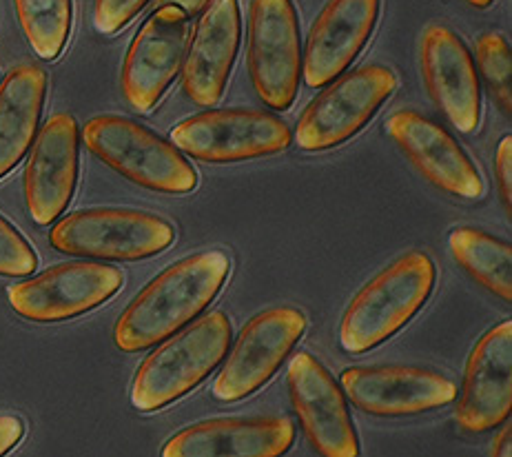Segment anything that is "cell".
Segmentation results:
<instances>
[{"label":"cell","instance_id":"13","mask_svg":"<svg viewBox=\"0 0 512 457\" xmlns=\"http://www.w3.org/2000/svg\"><path fill=\"white\" fill-rule=\"evenodd\" d=\"M340 382L353 406L377 418L419 415L457 400V384L446 375L404 364L351 367L342 371Z\"/></svg>","mask_w":512,"mask_h":457},{"label":"cell","instance_id":"4","mask_svg":"<svg viewBox=\"0 0 512 457\" xmlns=\"http://www.w3.org/2000/svg\"><path fill=\"white\" fill-rule=\"evenodd\" d=\"M85 147L109 169L156 194L182 196L198 187L196 169L176 145L125 116H96L83 127Z\"/></svg>","mask_w":512,"mask_h":457},{"label":"cell","instance_id":"12","mask_svg":"<svg viewBox=\"0 0 512 457\" xmlns=\"http://www.w3.org/2000/svg\"><path fill=\"white\" fill-rule=\"evenodd\" d=\"M291 404L298 420L313 444L324 457H357L360 438L340 384L311 353H298L286 371Z\"/></svg>","mask_w":512,"mask_h":457},{"label":"cell","instance_id":"31","mask_svg":"<svg viewBox=\"0 0 512 457\" xmlns=\"http://www.w3.org/2000/svg\"><path fill=\"white\" fill-rule=\"evenodd\" d=\"M466 5H470L473 9H488L490 5L495 3V0H464Z\"/></svg>","mask_w":512,"mask_h":457},{"label":"cell","instance_id":"21","mask_svg":"<svg viewBox=\"0 0 512 457\" xmlns=\"http://www.w3.org/2000/svg\"><path fill=\"white\" fill-rule=\"evenodd\" d=\"M45 98L47 74L34 63L14 67L0 83V178L34 145Z\"/></svg>","mask_w":512,"mask_h":457},{"label":"cell","instance_id":"24","mask_svg":"<svg viewBox=\"0 0 512 457\" xmlns=\"http://www.w3.org/2000/svg\"><path fill=\"white\" fill-rule=\"evenodd\" d=\"M477 65L484 76L488 91L493 94L499 111L510 116L512 111V85H510V45L506 36L497 32H486L477 38L475 45Z\"/></svg>","mask_w":512,"mask_h":457},{"label":"cell","instance_id":"3","mask_svg":"<svg viewBox=\"0 0 512 457\" xmlns=\"http://www.w3.org/2000/svg\"><path fill=\"white\" fill-rule=\"evenodd\" d=\"M229 347L231 320L222 311H211L162 340L133 375V409L153 413L191 393L220 367Z\"/></svg>","mask_w":512,"mask_h":457},{"label":"cell","instance_id":"22","mask_svg":"<svg viewBox=\"0 0 512 457\" xmlns=\"http://www.w3.org/2000/svg\"><path fill=\"white\" fill-rule=\"evenodd\" d=\"M448 247L470 278L504 302L512 300V249L508 242L475 227L450 231Z\"/></svg>","mask_w":512,"mask_h":457},{"label":"cell","instance_id":"11","mask_svg":"<svg viewBox=\"0 0 512 457\" xmlns=\"http://www.w3.org/2000/svg\"><path fill=\"white\" fill-rule=\"evenodd\" d=\"M189 38V16L176 5L156 7L133 36L122 63L120 87L127 105L149 114L167 94L184 56Z\"/></svg>","mask_w":512,"mask_h":457},{"label":"cell","instance_id":"7","mask_svg":"<svg viewBox=\"0 0 512 457\" xmlns=\"http://www.w3.org/2000/svg\"><path fill=\"white\" fill-rule=\"evenodd\" d=\"M291 127L260 109H215L182 120L171 142L184 154L209 165H231L275 156L291 145Z\"/></svg>","mask_w":512,"mask_h":457},{"label":"cell","instance_id":"5","mask_svg":"<svg viewBox=\"0 0 512 457\" xmlns=\"http://www.w3.org/2000/svg\"><path fill=\"white\" fill-rule=\"evenodd\" d=\"M176 229L156 213L122 207H96L56 222L49 245L76 258L136 262L169 249Z\"/></svg>","mask_w":512,"mask_h":457},{"label":"cell","instance_id":"15","mask_svg":"<svg viewBox=\"0 0 512 457\" xmlns=\"http://www.w3.org/2000/svg\"><path fill=\"white\" fill-rule=\"evenodd\" d=\"M386 134L404 151L419 174L446 194L477 200L484 196V178L459 142L433 120L411 109H399L386 120Z\"/></svg>","mask_w":512,"mask_h":457},{"label":"cell","instance_id":"29","mask_svg":"<svg viewBox=\"0 0 512 457\" xmlns=\"http://www.w3.org/2000/svg\"><path fill=\"white\" fill-rule=\"evenodd\" d=\"M493 455L495 457H510L512 455V429L506 420V426L497 433L493 442Z\"/></svg>","mask_w":512,"mask_h":457},{"label":"cell","instance_id":"19","mask_svg":"<svg viewBox=\"0 0 512 457\" xmlns=\"http://www.w3.org/2000/svg\"><path fill=\"white\" fill-rule=\"evenodd\" d=\"M380 0H329L306 38L304 80L313 89L331 85L371 40Z\"/></svg>","mask_w":512,"mask_h":457},{"label":"cell","instance_id":"16","mask_svg":"<svg viewBox=\"0 0 512 457\" xmlns=\"http://www.w3.org/2000/svg\"><path fill=\"white\" fill-rule=\"evenodd\" d=\"M512 411V322L486 331L470 351L455 418L468 433L497 429Z\"/></svg>","mask_w":512,"mask_h":457},{"label":"cell","instance_id":"10","mask_svg":"<svg viewBox=\"0 0 512 457\" xmlns=\"http://www.w3.org/2000/svg\"><path fill=\"white\" fill-rule=\"evenodd\" d=\"M309 320L295 307H273L244 324L213 382V398L238 402L260 391L300 342Z\"/></svg>","mask_w":512,"mask_h":457},{"label":"cell","instance_id":"6","mask_svg":"<svg viewBox=\"0 0 512 457\" xmlns=\"http://www.w3.org/2000/svg\"><path fill=\"white\" fill-rule=\"evenodd\" d=\"M397 89V76L386 65H364L322 91L295 127L302 151H329L344 145L371 123Z\"/></svg>","mask_w":512,"mask_h":457},{"label":"cell","instance_id":"1","mask_svg":"<svg viewBox=\"0 0 512 457\" xmlns=\"http://www.w3.org/2000/svg\"><path fill=\"white\" fill-rule=\"evenodd\" d=\"M231 260L222 251H200L178 260L153 278L114 327L120 351L140 353L187 327L218 298Z\"/></svg>","mask_w":512,"mask_h":457},{"label":"cell","instance_id":"18","mask_svg":"<svg viewBox=\"0 0 512 457\" xmlns=\"http://www.w3.org/2000/svg\"><path fill=\"white\" fill-rule=\"evenodd\" d=\"M242 14L238 0H211L193 32L182 67V89L193 105L220 103L238 58Z\"/></svg>","mask_w":512,"mask_h":457},{"label":"cell","instance_id":"30","mask_svg":"<svg viewBox=\"0 0 512 457\" xmlns=\"http://www.w3.org/2000/svg\"><path fill=\"white\" fill-rule=\"evenodd\" d=\"M211 0H156V5H176L180 7L187 16H196L200 14L204 7H207Z\"/></svg>","mask_w":512,"mask_h":457},{"label":"cell","instance_id":"9","mask_svg":"<svg viewBox=\"0 0 512 457\" xmlns=\"http://www.w3.org/2000/svg\"><path fill=\"white\" fill-rule=\"evenodd\" d=\"M125 276L102 262L56 264L36 278L7 289L16 316L36 324H58L85 316L120 291Z\"/></svg>","mask_w":512,"mask_h":457},{"label":"cell","instance_id":"26","mask_svg":"<svg viewBox=\"0 0 512 457\" xmlns=\"http://www.w3.org/2000/svg\"><path fill=\"white\" fill-rule=\"evenodd\" d=\"M149 0H94V29L102 36H114L136 18Z\"/></svg>","mask_w":512,"mask_h":457},{"label":"cell","instance_id":"20","mask_svg":"<svg viewBox=\"0 0 512 457\" xmlns=\"http://www.w3.org/2000/svg\"><path fill=\"white\" fill-rule=\"evenodd\" d=\"M295 424L289 415L220 418L191 424L162 446L165 457H278L291 451Z\"/></svg>","mask_w":512,"mask_h":457},{"label":"cell","instance_id":"23","mask_svg":"<svg viewBox=\"0 0 512 457\" xmlns=\"http://www.w3.org/2000/svg\"><path fill=\"white\" fill-rule=\"evenodd\" d=\"M20 29L34 54L56 60L71 32V0H14Z\"/></svg>","mask_w":512,"mask_h":457},{"label":"cell","instance_id":"28","mask_svg":"<svg viewBox=\"0 0 512 457\" xmlns=\"http://www.w3.org/2000/svg\"><path fill=\"white\" fill-rule=\"evenodd\" d=\"M25 424L16 415H0V455H7L23 440Z\"/></svg>","mask_w":512,"mask_h":457},{"label":"cell","instance_id":"27","mask_svg":"<svg viewBox=\"0 0 512 457\" xmlns=\"http://www.w3.org/2000/svg\"><path fill=\"white\" fill-rule=\"evenodd\" d=\"M495 178L499 200L504 202L506 213H512V138L506 136L499 142L495 154Z\"/></svg>","mask_w":512,"mask_h":457},{"label":"cell","instance_id":"17","mask_svg":"<svg viewBox=\"0 0 512 457\" xmlns=\"http://www.w3.org/2000/svg\"><path fill=\"white\" fill-rule=\"evenodd\" d=\"M422 74L433 103L450 125L473 134L481 120V87L475 60L464 40L446 25H430L422 36Z\"/></svg>","mask_w":512,"mask_h":457},{"label":"cell","instance_id":"2","mask_svg":"<svg viewBox=\"0 0 512 457\" xmlns=\"http://www.w3.org/2000/svg\"><path fill=\"white\" fill-rule=\"evenodd\" d=\"M435 262L424 251H406L366 284L348 304L340 322L346 353L362 355L402 331L433 293Z\"/></svg>","mask_w":512,"mask_h":457},{"label":"cell","instance_id":"8","mask_svg":"<svg viewBox=\"0 0 512 457\" xmlns=\"http://www.w3.org/2000/svg\"><path fill=\"white\" fill-rule=\"evenodd\" d=\"M247 67L255 94L266 107L291 109L302 83V38L293 0H253Z\"/></svg>","mask_w":512,"mask_h":457},{"label":"cell","instance_id":"25","mask_svg":"<svg viewBox=\"0 0 512 457\" xmlns=\"http://www.w3.org/2000/svg\"><path fill=\"white\" fill-rule=\"evenodd\" d=\"M38 256L12 222L0 216V276L23 278L34 273Z\"/></svg>","mask_w":512,"mask_h":457},{"label":"cell","instance_id":"14","mask_svg":"<svg viewBox=\"0 0 512 457\" xmlns=\"http://www.w3.org/2000/svg\"><path fill=\"white\" fill-rule=\"evenodd\" d=\"M80 129L76 118L58 111L40 129L25 169V205L38 227L63 216L76 194Z\"/></svg>","mask_w":512,"mask_h":457}]
</instances>
